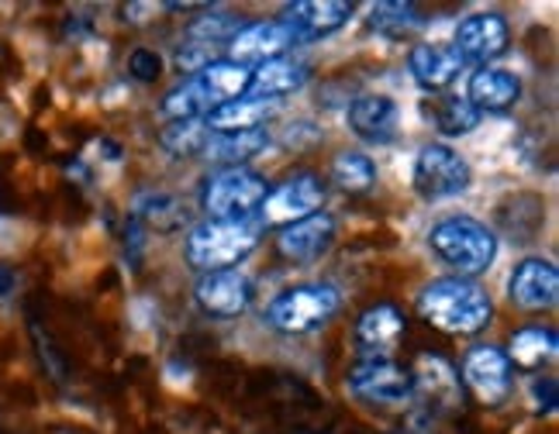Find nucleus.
Returning <instances> with one entry per match:
<instances>
[{
  "instance_id": "nucleus-1",
  "label": "nucleus",
  "mask_w": 559,
  "mask_h": 434,
  "mask_svg": "<svg viewBox=\"0 0 559 434\" xmlns=\"http://www.w3.org/2000/svg\"><path fill=\"white\" fill-rule=\"evenodd\" d=\"M418 314L442 335H477L493 317V300L480 284L463 276H439L415 297Z\"/></svg>"
},
{
  "instance_id": "nucleus-2",
  "label": "nucleus",
  "mask_w": 559,
  "mask_h": 434,
  "mask_svg": "<svg viewBox=\"0 0 559 434\" xmlns=\"http://www.w3.org/2000/svg\"><path fill=\"white\" fill-rule=\"evenodd\" d=\"M428 249L436 252L442 266H449L463 279L484 276L498 263V234L469 214H453V217H442L439 225H432V231H428Z\"/></svg>"
},
{
  "instance_id": "nucleus-3",
  "label": "nucleus",
  "mask_w": 559,
  "mask_h": 434,
  "mask_svg": "<svg viewBox=\"0 0 559 434\" xmlns=\"http://www.w3.org/2000/svg\"><path fill=\"white\" fill-rule=\"evenodd\" d=\"M255 249H260V231L252 225L211 221V217L201 225H193L183 238L187 263L201 273L239 269Z\"/></svg>"
},
{
  "instance_id": "nucleus-4",
  "label": "nucleus",
  "mask_w": 559,
  "mask_h": 434,
  "mask_svg": "<svg viewBox=\"0 0 559 434\" xmlns=\"http://www.w3.org/2000/svg\"><path fill=\"white\" fill-rule=\"evenodd\" d=\"M342 311V293L332 284H300L280 290L266 308L263 321L280 335H311Z\"/></svg>"
},
{
  "instance_id": "nucleus-5",
  "label": "nucleus",
  "mask_w": 559,
  "mask_h": 434,
  "mask_svg": "<svg viewBox=\"0 0 559 434\" xmlns=\"http://www.w3.org/2000/svg\"><path fill=\"white\" fill-rule=\"evenodd\" d=\"M270 193L266 177L255 169H222L204 180L201 190V207L207 210L211 221H231V225H249L252 214H260L263 201Z\"/></svg>"
},
{
  "instance_id": "nucleus-6",
  "label": "nucleus",
  "mask_w": 559,
  "mask_h": 434,
  "mask_svg": "<svg viewBox=\"0 0 559 434\" xmlns=\"http://www.w3.org/2000/svg\"><path fill=\"white\" fill-rule=\"evenodd\" d=\"M469 183H473V169L453 145H445V142L421 145V152L415 156V166H412V186L421 201H428V204L453 201L469 190Z\"/></svg>"
},
{
  "instance_id": "nucleus-7",
  "label": "nucleus",
  "mask_w": 559,
  "mask_h": 434,
  "mask_svg": "<svg viewBox=\"0 0 559 434\" xmlns=\"http://www.w3.org/2000/svg\"><path fill=\"white\" fill-rule=\"evenodd\" d=\"M321 204H325V180L311 169H300L266 193V201L260 207V221L266 228H287L318 214Z\"/></svg>"
},
{
  "instance_id": "nucleus-8",
  "label": "nucleus",
  "mask_w": 559,
  "mask_h": 434,
  "mask_svg": "<svg viewBox=\"0 0 559 434\" xmlns=\"http://www.w3.org/2000/svg\"><path fill=\"white\" fill-rule=\"evenodd\" d=\"M346 389L359 403L397 407L415 397V376L394 359H362L346 376Z\"/></svg>"
},
{
  "instance_id": "nucleus-9",
  "label": "nucleus",
  "mask_w": 559,
  "mask_h": 434,
  "mask_svg": "<svg viewBox=\"0 0 559 434\" xmlns=\"http://www.w3.org/2000/svg\"><path fill=\"white\" fill-rule=\"evenodd\" d=\"M463 383L484 407H498L511 397L514 365L508 362L501 345H473L463 355Z\"/></svg>"
},
{
  "instance_id": "nucleus-10",
  "label": "nucleus",
  "mask_w": 559,
  "mask_h": 434,
  "mask_svg": "<svg viewBox=\"0 0 559 434\" xmlns=\"http://www.w3.org/2000/svg\"><path fill=\"white\" fill-rule=\"evenodd\" d=\"M508 41H511V28H508L504 14H498V11H477V14H466L456 25L453 49L460 52L463 62L490 67L493 59L508 52Z\"/></svg>"
},
{
  "instance_id": "nucleus-11",
  "label": "nucleus",
  "mask_w": 559,
  "mask_h": 434,
  "mask_svg": "<svg viewBox=\"0 0 559 434\" xmlns=\"http://www.w3.org/2000/svg\"><path fill=\"white\" fill-rule=\"evenodd\" d=\"M404 335H407V317L397 303H386V300L362 311L353 328L356 349L362 359H394Z\"/></svg>"
},
{
  "instance_id": "nucleus-12",
  "label": "nucleus",
  "mask_w": 559,
  "mask_h": 434,
  "mask_svg": "<svg viewBox=\"0 0 559 434\" xmlns=\"http://www.w3.org/2000/svg\"><path fill=\"white\" fill-rule=\"evenodd\" d=\"M335 238H338L335 217L325 214V210H318V214L305 217V221L280 228V234H276V252L284 255L287 263L311 266V263H318V258H325L332 252Z\"/></svg>"
},
{
  "instance_id": "nucleus-13",
  "label": "nucleus",
  "mask_w": 559,
  "mask_h": 434,
  "mask_svg": "<svg viewBox=\"0 0 559 434\" xmlns=\"http://www.w3.org/2000/svg\"><path fill=\"white\" fill-rule=\"evenodd\" d=\"M508 300L519 311H549L559 300V269L543 255H528L508 276Z\"/></svg>"
},
{
  "instance_id": "nucleus-14",
  "label": "nucleus",
  "mask_w": 559,
  "mask_h": 434,
  "mask_svg": "<svg viewBox=\"0 0 559 434\" xmlns=\"http://www.w3.org/2000/svg\"><path fill=\"white\" fill-rule=\"evenodd\" d=\"M193 300L211 317H239L252 303V279L242 269L201 273L198 287H193Z\"/></svg>"
},
{
  "instance_id": "nucleus-15",
  "label": "nucleus",
  "mask_w": 559,
  "mask_h": 434,
  "mask_svg": "<svg viewBox=\"0 0 559 434\" xmlns=\"http://www.w3.org/2000/svg\"><path fill=\"white\" fill-rule=\"evenodd\" d=\"M356 8L346 4V0H300V4L284 8L280 21L294 32L297 41H318L335 35L338 28H346Z\"/></svg>"
},
{
  "instance_id": "nucleus-16",
  "label": "nucleus",
  "mask_w": 559,
  "mask_h": 434,
  "mask_svg": "<svg viewBox=\"0 0 559 434\" xmlns=\"http://www.w3.org/2000/svg\"><path fill=\"white\" fill-rule=\"evenodd\" d=\"M466 62L453 49V41H421L407 56V73L418 83V91L439 94L445 86H453L460 80Z\"/></svg>"
},
{
  "instance_id": "nucleus-17",
  "label": "nucleus",
  "mask_w": 559,
  "mask_h": 434,
  "mask_svg": "<svg viewBox=\"0 0 559 434\" xmlns=\"http://www.w3.org/2000/svg\"><path fill=\"white\" fill-rule=\"evenodd\" d=\"M346 121H349V132L359 142H367V145H386V142H394V135H397L401 107L391 97H386V94H359L349 104Z\"/></svg>"
},
{
  "instance_id": "nucleus-18",
  "label": "nucleus",
  "mask_w": 559,
  "mask_h": 434,
  "mask_svg": "<svg viewBox=\"0 0 559 434\" xmlns=\"http://www.w3.org/2000/svg\"><path fill=\"white\" fill-rule=\"evenodd\" d=\"M466 100L480 114H501L511 111L522 100V76L504 67H477L466 80Z\"/></svg>"
},
{
  "instance_id": "nucleus-19",
  "label": "nucleus",
  "mask_w": 559,
  "mask_h": 434,
  "mask_svg": "<svg viewBox=\"0 0 559 434\" xmlns=\"http://www.w3.org/2000/svg\"><path fill=\"white\" fill-rule=\"evenodd\" d=\"M297 46L294 32L284 25V21H255V25H246L239 35L231 38V62H270V59H280L287 49Z\"/></svg>"
},
{
  "instance_id": "nucleus-20",
  "label": "nucleus",
  "mask_w": 559,
  "mask_h": 434,
  "mask_svg": "<svg viewBox=\"0 0 559 434\" xmlns=\"http://www.w3.org/2000/svg\"><path fill=\"white\" fill-rule=\"evenodd\" d=\"M249 76H252L249 67H239V62H231V59H214L211 67H204L201 73H193L190 83H193V91L201 94V100L207 104V111H214L218 104L246 97L249 94Z\"/></svg>"
},
{
  "instance_id": "nucleus-21",
  "label": "nucleus",
  "mask_w": 559,
  "mask_h": 434,
  "mask_svg": "<svg viewBox=\"0 0 559 434\" xmlns=\"http://www.w3.org/2000/svg\"><path fill=\"white\" fill-rule=\"evenodd\" d=\"M305 83H308V67H305V62H297L290 56H280V59L260 62V67L252 70L246 97L276 100V97H287V94L300 91Z\"/></svg>"
},
{
  "instance_id": "nucleus-22",
  "label": "nucleus",
  "mask_w": 559,
  "mask_h": 434,
  "mask_svg": "<svg viewBox=\"0 0 559 434\" xmlns=\"http://www.w3.org/2000/svg\"><path fill=\"white\" fill-rule=\"evenodd\" d=\"M270 132L266 128H249V132H228V135H214L207 132L204 142V156L211 162H218L222 169H242L249 159H260L270 148Z\"/></svg>"
},
{
  "instance_id": "nucleus-23",
  "label": "nucleus",
  "mask_w": 559,
  "mask_h": 434,
  "mask_svg": "<svg viewBox=\"0 0 559 434\" xmlns=\"http://www.w3.org/2000/svg\"><path fill=\"white\" fill-rule=\"evenodd\" d=\"M276 111V100H255V97H239L218 104L214 111H207L204 128L214 135H228V132H249V128H263Z\"/></svg>"
},
{
  "instance_id": "nucleus-24",
  "label": "nucleus",
  "mask_w": 559,
  "mask_h": 434,
  "mask_svg": "<svg viewBox=\"0 0 559 434\" xmlns=\"http://www.w3.org/2000/svg\"><path fill=\"white\" fill-rule=\"evenodd\" d=\"M132 221L142 231H156V234H169V231H180L187 225V207L177 193H166V190H148L135 201L132 207Z\"/></svg>"
},
{
  "instance_id": "nucleus-25",
  "label": "nucleus",
  "mask_w": 559,
  "mask_h": 434,
  "mask_svg": "<svg viewBox=\"0 0 559 434\" xmlns=\"http://www.w3.org/2000/svg\"><path fill=\"white\" fill-rule=\"evenodd\" d=\"M559 338L552 328H543V324H528V328H519L508 341V362L525 369V373H539L543 365H549L556 359Z\"/></svg>"
},
{
  "instance_id": "nucleus-26",
  "label": "nucleus",
  "mask_w": 559,
  "mask_h": 434,
  "mask_svg": "<svg viewBox=\"0 0 559 434\" xmlns=\"http://www.w3.org/2000/svg\"><path fill=\"white\" fill-rule=\"evenodd\" d=\"M412 376H415V394L421 389V394L428 400H436L439 407H453L463 397V386H460L456 369L449 365L442 355H418Z\"/></svg>"
},
{
  "instance_id": "nucleus-27",
  "label": "nucleus",
  "mask_w": 559,
  "mask_h": 434,
  "mask_svg": "<svg viewBox=\"0 0 559 434\" xmlns=\"http://www.w3.org/2000/svg\"><path fill=\"white\" fill-rule=\"evenodd\" d=\"M425 118L436 124V132L445 138L469 135L480 124V111L466 97H436L425 107Z\"/></svg>"
},
{
  "instance_id": "nucleus-28",
  "label": "nucleus",
  "mask_w": 559,
  "mask_h": 434,
  "mask_svg": "<svg viewBox=\"0 0 559 434\" xmlns=\"http://www.w3.org/2000/svg\"><path fill=\"white\" fill-rule=\"evenodd\" d=\"M332 183L346 193H370L377 186V162L359 148H346L332 159Z\"/></svg>"
},
{
  "instance_id": "nucleus-29",
  "label": "nucleus",
  "mask_w": 559,
  "mask_h": 434,
  "mask_svg": "<svg viewBox=\"0 0 559 434\" xmlns=\"http://www.w3.org/2000/svg\"><path fill=\"white\" fill-rule=\"evenodd\" d=\"M246 25L235 14H225V11H207L201 17L190 21V41H198V46H231V38L239 35Z\"/></svg>"
},
{
  "instance_id": "nucleus-30",
  "label": "nucleus",
  "mask_w": 559,
  "mask_h": 434,
  "mask_svg": "<svg viewBox=\"0 0 559 434\" xmlns=\"http://www.w3.org/2000/svg\"><path fill=\"white\" fill-rule=\"evenodd\" d=\"M425 21L418 14L415 4H377L370 11V28L380 32V35H391V38H404V35H412L415 28H421Z\"/></svg>"
},
{
  "instance_id": "nucleus-31",
  "label": "nucleus",
  "mask_w": 559,
  "mask_h": 434,
  "mask_svg": "<svg viewBox=\"0 0 559 434\" xmlns=\"http://www.w3.org/2000/svg\"><path fill=\"white\" fill-rule=\"evenodd\" d=\"M159 111H163V118H169V124H174V121H204L207 118V104L201 100V94L193 91V83L187 80V83L174 86V91L163 97Z\"/></svg>"
},
{
  "instance_id": "nucleus-32",
  "label": "nucleus",
  "mask_w": 559,
  "mask_h": 434,
  "mask_svg": "<svg viewBox=\"0 0 559 434\" xmlns=\"http://www.w3.org/2000/svg\"><path fill=\"white\" fill-rule=\"evenodd\" d=\"M159 142L169 156H193V152H204L207 128H204V121H174L159 135Z\"/></svg>"
},
{
  "instance_id": "nucleus-33",
  "label": "nucleus",
  "mask_w": 559,
  "mask_h": 434,
  "mask_svg": "<svg viewBox=\"0 0 559 434\" xmlns=\"http://www.w3.org/2000/svg\"><path fill=\"white\" fill-rule=\"evenodd\" d=\"M32 338H35V349H38L41 365H46V373H49L56 383L67 379V359H62V352L56 349V341L49 338V331H41V324H38V321H32Z\"/></svg>"
},
{
  "instance_id": "nucleus-34",
  "label": "nucleus",
  "mask_w": 559,
  "mask_h": 434,
  "mask_svg": "<svg viewBox=\"0 0 559 434\" xmlns=\"http://www.w3.org/2000/svg\"><path fill=\"white\" fill-rule=\"evenodd\" d=\"M528 403L539 418H552L559 403V383L552 376H535L528 383Z\"/></svg>"
},
{
  "instance_id": "nucleus-35",
  "label": "nucleus",
  "mask_w": 559,
  "mask_h": 434,
  "mask_svg": "<svg viewBox=\"0 0 559 434\" xmlns=\"http://www.w3.org/2000/svg\"><path fill=\"white\" fill-rule=\"evenodd\" d=\"M128 73L139 83H156L163 76V56L156 49H135L128 56Z\"/></svg>"
},
{
  "instance_id": "nucleus-36",
  "label": "nucleus",
  "mask_w": 559,
  "mask_h": 434,
  "mask_svg": "<svg viewBox=\"0 0 559 434\" xmlns=\"http://www.w3.org/2000/svg\"><path fill=\"white\" fill-rule=\"evenodd\" d=\"M211 49L207 46H198V41H190V46H180L177 49V70L180 73H201L204 67H211Z\"/></svg>"
},
{
  "instance_id": "nucleus-37",
  "label": "nucleus",
  "mask_w": 559,
  "mask_h": 434,
  "mask_svg": "<svg viewBox=\"0 0 559 434\" xmlns=\"http://www.w3.org/2000/svg\"><path fill=\"white\" fill-rule=\"evenodd\" d=\"M14 290H17V273L0 263V300H8Z\"/></svg>"
}]
</instances>
